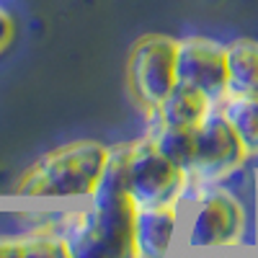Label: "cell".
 <instances>
[{"mask_svg":"<svg viewBox=\"0 0 258 258\" xmlns=\"http://www.w3.org/2000/svg\"><path fill=\"white\" fill-rule=\"evenodd\" d=\"M137 212L126 191L98 183L85 202L54 212V227L70 258H140Z\"/></svg>","mask_w":258,"mask_h":258,"instance_id":"obj_1","label":"cell"},{"mask_svg":"<svg viewBox=\"0 0 258 258\" xmlns=\"http://www.w3.org/2000/svg\"><path fill=\"white\" fill-rule=\"evenodd\" d=\"M109 147L101 140H70L36 158L11 188V197L26 202H85L96 191Z\"/></svg>","mask_w":258,"mask_h":258,"instance_id":"obj_2","label":"cell"},{"mask_svg":"<svg viewBox=\"0 0 258 258\" xmlns=\"http://www.w3.org/2000/svg\"><path fill=\"white\" fill-rule=\"evenodd\" d=\"M98 183L126 191L140 209L181 207L191 191V176L168 160L147 135L111 145Z\"/></svg>","mask_w":258,"mask_h":258,"instance_id":"obj_3","label":"cell"},{"mask_svg":"<svg viewBox=\"0 0 258 258\" xmlns=\"http://www.w3.org/2000/svg\"><path fill=\"white\" fill-rule=\"evenodd\" d=\"M250 217L245 202L222 183L194 186L183 202L178 253L197 255L243 248Z\"/></svg>","mask_w":258,"mask_h":258,"instance_id":"obj_4","label":"cell"},{"mask_svg":"<svg viewBox=\"0 0 258 258\" xmlns=\"http://www.w3.org/2000/svg\"><path fill=\"white\" fill-rule=\"evenodd\" d=\"M176 52H178V39L158 31L137 36L126 52V64H124L126 91L132 103L145 116V121L155 116L160 103L178 83Z\"/></svg>","mask_w":258,"mask_h":258,"instance_id":"obj_5","label":"cell"},{"mask_svg":"<svg viewBox=\"0 0 258 258\" xmlns=\"http://www.w3.org/2000/svg\"><path fill=\"white\" fill-rule=\"evenodd\" d=\"M248 153L232 126L225 121L220 109L207 114V119L194 129V160L188 168L191 188L207 183H225L248 163Z\"/></svg>","mask_w":258,"mask_h":258,"instance_id":"obj_6","label":"cell"},{"mask_svg":"<svg viewBox=\"0 0 258 258\" xmlns=\"http://www.w3.org/2000/svg\"><path fill=\"white\" fill-rule=\"evenodd\" d=\"M176 78L183 85L202 91L209 101L220 103L227 96V52L212 36L191 34L178 39Z\"/></svg>","mask_w":258,"mask_h":258,"instance_id":"obj_7","label":"cell"},{"mask_svg":"<svg viewBox=\"0 0 258 258\" xmlns=\"http://www.w3.org/2000/svg\"><path fill=\"white\" fill-rule=\"evenodd\" d=\"M181 207H160V209H140L135 225V240L140 258H173L178 253L181 238Z\"/></svg>","mask_w":258,"mask_h":258,"instance_id":"obj_8","label":"cell"},{"mask_svg":"<svg viewBox=\"0 0 258 258\" xmlns=\"http://www.w3.org/2000/svg\"><path fill=\"white\" fill-rule=\"evenodd\" d=\"M0 258H70L54 227V212L34 214V222L16 235H0Z\"/></svg>","mask_w":258,"mask_h":258,"instance_id":"obj_9","label":"cell"},{"mask_svg":"<svg viewBox=\"0 0 258 258\" xmlns=\"http://www.w3.org/2000/svg\"><path fill=\"white\" fill-rule=\"evenodd\" d=\"M214 106L217 103L209 101L202 91L191 88V85H183V83H176V88L170 91L168 98L160 103V109L155 111V116L147 119L145 124L158 121V124H165V126L197 129Z\"/></svg>","mask_w":258,"mask_h":258,"instance_id":"obj_10","label":"cell"},{"mask_svg":"<svg viewBox=\"0 0 258 258\" xmlns=\"http://www.w3.org/2000/svg\"><path fill=\"white\" fill-rule=\"evenodd\" d=\"M220 114L243 142L248 158H258V96L255 93H227L217 103Z\"/></svg>","mask_w":258,"mask_h":258,"instance_id":"obj_11","label":"cell"},{"mask_svg":"<svg viewBox=\"0 0 258 258\" xmlns=\"http://www.w3.org/2000/svg\"><path fill=\"white\" fill-rule=\"evenodd\" d=\"M227 52V93L258 96V39L240 36L225 44Z\"/></svg>","mask_w":258,"mask_h":258,"instance_id":"obj_12","label":"cell"},{"mask_svg":"<svg viewBox=\"0 0 258 258\" xmlns=\"http://www.w3.org/2000/svg\"><path fill=\"white\" fill-rule=\"evenodd\" d=\"M13 39H16V21L3 6H0V54L8 52Z\"/></svg>","mask_w":258,"mask_h":258,"instance_id":"obj_13","label":"cell"},{"mask_svg":"<svg viewBox=\"0 0 258 258\" xmlns=\"http://www.w3.org/2000/svg\"><path fill=\"white\" fill-rule=\"evenodd\" d=\"M214 258H253V255H214Z\"/></svg>","mask_w":258,"mask_h":258,"instance_id":"obj_14","label":"cell"}]
</instances>
